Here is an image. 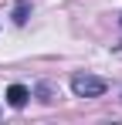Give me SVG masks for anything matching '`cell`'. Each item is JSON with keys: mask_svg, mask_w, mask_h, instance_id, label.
Segmentation results:
<instances>
[{"mask_svg": "<svg viewBox=\"0 0 122 125\" xmlns=\"http://www.w3.org/2000/svg\"><path fill=\"white\" fill-rule=\"evenodd\" d=\"M105 88L109 84L102 81V78H92V74H75L71 78V91L78 98H98V95H105Z\"/></svg>", "mask_w": 122, "mask_h": 125, "instance_id": "1", "label": "cell"}, {"mask_svg": "<svg viewBox=\"0 0 122 125\" xmlns=\"http://www.w3.org/2000/svg\"><path fill=\"white\" fill-rule=\"evenodd\" d=\"M27 98H31V91H27L24 84H10V88H7V102L14 105V108H24Z\"/></svg>", "mask_w": 122, "mask_h": 125, "instance_id": "2", "label": "cell"}, {"mask_svg": "<svg viewBox=\"0 0 122 125\" xmlns=\"http://www.w3.org/2000/svg\"><path fill=\"white\" fill-rule=\"evenodd\" d=\"M27 10H31V7H27V0H20L17 7H14V21H17V24H24V21H27Z\"/></svg>", "mask_w": 122, "mask_h": 125, "instance_id": "3", "label": "cell"}]
</instances>
